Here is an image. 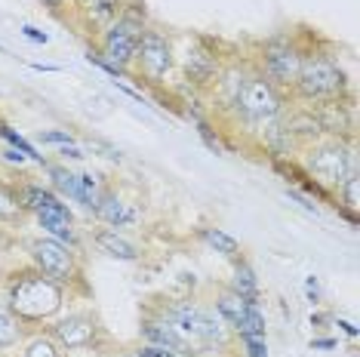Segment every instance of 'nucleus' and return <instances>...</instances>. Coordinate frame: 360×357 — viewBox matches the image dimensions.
Listing matches in <instances>:
<instances>
[{"label":"nucleus","mask_w":360,"mask_h":357,"mask_svg":"<svg viewBox=\"0 0 360 357\" xmlns=\"http://www.w3.org/2000/svg\"><path fill=\"white\" fill-rule=\"evenodd\" d=\"M0 154H4V157L6 160H10V164H25V154H22V151H15V148H4V151H0Z\"/></svg>","instance_id":"32"},{"label":"nucleus","mask_w":360,"mask_h":357,"mask_svg":"<svg viewBox=\"0 0 360 357\" xmlns=\"http://www.w3.org/2000/svg\"><path fill=\"white\" fill-rule=\"evenodd\" d=\"M86 62H89V65H96V68L105 71V74L114 77V80H124V77H127V68H117V65H111L108 59H102L99 53H89V56H86Z\"/></svg>","instance_id":"25"},{"label":"nucleus","mask_w":360,"mask_h":357,"mask_svg":"<svg viewBox=\"0 0 360 357\" xmlns=\"http://www.w3.org/2000/svg\"><path fill=\"white\" fill-rule=\"evenodd\" d=\"M40 4L46 6V10H53V13H59L62 6H65V0H40Z\"/></svg>","instance_id":"35"},{"label":"nucleus","mask_w":360,"mask_h":357,"mask_svg":"<svg viewBox=\"0 0 360 357\" xmlns=\"http://www.w3.org/2000/svg\"><path fill=\"white\" fill-rule=\"evenodd\" d=\"M19 342V327H15V320L10 314L0 311V351H6V348H13Z\"/></svg>","instance_id":"24"},{"label":"nucleus","mask_w":360,"mask_h":357,"mask_svg":"<svg viewBox=\"0 0 360 357\" xmlns=\"http://www.w3.org/2000/svg\"><path fill=\"white\" fill-rule=\"evenodd\" d=\"M10 314L19 323H44L53 320L65 305V287L56 283L53 278L34 271H22L19 278L10 283Z\"/></svg>","instance_id":"2"},{"label":"nucleus","mask_w":360,"mask_h":357,"mask_svg":"<svg viewBox=\"0 0 360 357\" xmlns=\"http://www.w3.org/2000/svg\"><path fill=\"white\" fill-rule=\"evenodd\" d=\"M240 299H247V302H256L259 305V296H262V287H259V278L256 271H252L250 262H243V259H234V278H231V287Z\"/></svg>","instance_id":"16"},{"label":"nucleus","mask_w":360,"mask_h":357,"mask_svg":"<svg viewBox=\"0 0 360 357\" xmlns=\"http://www.w3.org/2000/svg\"><path fill=\"white\" fill-rule=\"evenodd\" d=\"M44 169L50 173V182H53V191L65 200L68 197L71 204H80L84 209L93 213L99 207V197H102V182L99 176L93 173H75L68 167H59V164H44Z\"/></svg>","instance_id":"8"},{"label":"nucleus","mask_w":360,"mask_h":357,"mask_svg":"<svg viewBox=\"0 0 360 357\" xmlns=\"http://www.w3.org/2000/svg\"><path fill=\"white\" fill-rule=\"evenodd\" d=\"M86 13H89V19H93L99 28H108L111 22L120 15V4H117V0H89Z\"/></svg>","instance_id":"21"},{"label":"nucleus","mask_w":360,"mask_h":357,"mask_svg":"<svg viewBox=\"0 0 360 357\" xmlns=\"http://www.w3.org/2000/svg\"><path fill=\"white\" fill-rule=\"evenodd\" d=\"M237 336H256V339H265V314H262L259 305H247V311H243V320L237 323Z\"/></svg>","instance_id":"20"},{"label":"nucleus","mask_w":360,"mask_h":357,"mask_svg":"<svg viewBox=\"0 0 360 357\" xmlns=\"http://www.w3.org/2000/svg\"><path fill=\"white\" fill-rule=\"evenodd\" d=\"M335 345H339L335 339H311V348H314V351H317V348H321V351H333Z\"/></svg>","instance_id":"33"},{"label":"nucleus","mask_w":360,"mask_h":357,"mask_svg":"<svg viewBox=\"0 0 360 357\" xmlns=\"http://www.w3.org/2000/svg\"><path fill=\"white\" fill-rule=\"evenodd\" d=\"M19 197H22L25 213H34V219L40 222V228L46 231V238L75 247V243H77L75 216H71L68 204H65V200L53 188H44V185H25Z\"/></svg>","instance_id":"3"},{"label":"nucleus","mask_w":360,"mask_h":357,"mask_svg":"<svg viewBox=\"0 0 360 357\" xmlns=\"http://www.w3.org/2000/svg\"><path fill=\"white\" fill-rule=\"evenodd\" d=\"M0 139H4L6 145H10V148L22 151V154H25L28 160H34V164H40V167L46 164V160H44V154H37V148H34V145H31V142L25 139V136H19V133H15V129H13L10 124H4V120H0Z\"/></svg>","instance_id":"19"},{"label":"nucleus","mask_w":360,"mask_h":357,"mask_svg":"<svg viewBox=\"0 0 360 357\" xmlns=\"http://www.w3.org/2000/svg\"><path fill=\"white\" fill-rule=\"evenodd\" d=\"M339 327H342V330H345V332H348V336H351V339H357V327H354V323H351V320H342V318H339Z\"/></svg>","instance_id":"34"},{"label":"nucleus","mask_w":360,"mask_h":357,"mask_svg":"<svg viewBox=\"0 0 360 357\" xmlns=\"http://www.w3.org/2000/svg\"><path fill=\"white\" fill-rule=\"evenodd\" d=\"M22 357H65V348L56 342V339L46 332V336H34L25 345V354Z\"/></svg>","instance_id":"23"},{"label":"nucleus","mask_w":360,"mask_h":357,"mask_svg":"<svg viewBox=\"0 0 360 357\" xmlns=\"http://www.w3.org/2000/svg\"><path fill=\"white\" fill-rule=\"evenodd\" d=\"M247 305H250L247 299H240V296L234 293V290H228V287L219 290V296H216V311H219V318H222L231 330H237V323L243 320V311H247ZM252 305H256V302H252Z\"/></svg>","instance_id":"17"},{"label":"nucleus","mask_w":360,"mask_h":357,"mask_svg":"<svg viewBox=\"0 0 360 357\" xmlns=\"http://www.w3.org/2000/svg\"><path fill=\"white\" fill-rule=\"evenodd\" d=\"M158 318H163L176 330V336L188 345V351L194 357H207L210 351L228 348V342H231V327L219 318L216 308L191 302V299L167 302Z\"/></svg>","instance_id":"1"},{"label":"nucleus","mask_w":360,"mask_h":357,"mask_svg":"<svg viewBox=\"0 0 360 357\" xmlns=\"http://www.w3.org/2000/svg\"><path fill=\"white\" fill-rule=\"evenodd\" d=\"M305 293H308L311 302H317V299H321V287H317V278H308V280H305Z\"/></svg>","instance_id":"31"},{"label":"nucleus","mask_w":360,"mask_h":357,"mask_svg":"<svg viewBox=\"0 0 360 357\" xmlns=\"http://www.w3.org/2000/svg\"><path fill=\"white\" fill-rule=\"evenodd\" d=\"M185 74L194 86H207L219 77V59L212 50H203V46H191L185 53Z\"/></svg>","instance_id":"14"},{"label":"nucleus","mask_w":360,"mask_h":357,"mask_svg":"<svg viewBox=\"0 0 360 357\" xmlns=\"http://www.w3.org/2000/svg\"><path fill=\"white\" fill-rule=\"evenodd\" d=\"M240 342H243V354L247 357H268V339L240 336Z\"/></svg>","instance_id":"27"},{"label":"nucleus","mask_w":360,"mask_h":357,"mask_svg":"<svg viewBox=\"0 0 360 357\" xmlns=\"http://www.w3.org/2000/svg\"><path fill=\"white\" fill-rule=\"evenodd\" d=\"M302 59H305V53H302L296 44H290V40H271V44H265V50H262V74L271 80L277 89L292 86L299 77Z\"/></svg>","instance_id":"11"},{"label":"nucleus","mask_w":360,"mask_h":357,"mask_svg":"<svg viewBox=\"0 0 360 357\" xmlns=\"http://www.w3.org/2000/svg\"><path fill=\"white\" fill-rule=\"evenodd\" d=\"M305 169L311 182H317L321 188H339L354 173V157L342 142H321L308 148Z\"/></svg>","instance_id":"6"},{"label":"nucleus","mask_w":360,"mask_h":357,"mask_svg":"<svg viewBox=\"0 0 360 357\" xmlns=\"http://www.w3.org/2000/svg\"><path fill=\"white\" fill-rule=\"evenodd\" d=\"M93 216L99 219V222H105L108 228H129V225H136V207L133 204H127L120 194H114V191H102V197H99V207L93 209Z\"/></svg>","instance_id":"13"},{"label":"nucleus","mask_w":360,"mask_h":357,"mask_svg":"<svg viewBox=\"0 0 360 357\" xmlns=\"http://www.w3.org/2000/svg\"><path fill=\"white\" fill-rule=\"evenodd\" d=\"M292 86H296V93L308 102H333L345 93L348 80L335 59H330V56H323V53H311L302 59L299 77Z\"/></svg>","instance_id":"4"},{"label":"nucleus","mask_w":360,"mask_h":357,"mask_svg":"<svg viewBox=\"0 0 360 357\" xmlns=\"http://www.w3.org/2000/svg\"><path fill=\"white\" fill-rule=\"evenodd\" d=\"M286 197L299 200V204H302V207H305V209H308V213H317V207H314V204H311V197H308V194H302V191H286Z\"/></svg>","instance_id":"30"},{"label":"nucleus","mask_w":360,"mask_h":357,"mask_svg":"<svg viewBox=\"0 0 360 357\" xmlns=\"http://www.w3.org/2000/svg\"><path fill=\"white\" fill-rule=\"evenodd\" d=\"M200 240L207 243L210 249L222 253L225 259H237V256H240V243H237V238H231V234L222 231V228H200Z\"/></svg>","instance_id":"18"},{"label":"nucleus","mask_w":360,"mask_h":357,"mask_svg":"<svg viewBox=\"0 0 360 357\" xmlns=\"http://www.w3.org/2000/svg\"><path fill=\"white\" fill-rule=\"evenodd\" d=\"M231 105L243 120H250V124H265V120H274L281 115L283 96L265 74H243Z\"/></svg>","instance_id":"5"},{"label":"nucleus","mask_w":360,"mask_h":357,"mask_svg":"<svg viewBox=\"0 0 360 357\" xmlns=\"http://www.w3.org/2000/svg\"><path fill=\"white\" fill-rule=\"evenodd\" d=\"M124 357H136V354H124Z\"/></svg>","instance_id":"37"},{"label":"nucleus","mask_w":360,"mask_h":357,"mask_svg":"<svg viewBox=\"0 0 360 357\" xmlns=\"http://www.w3.org/2000/svg\"><path fill=\"white\" fill-rule=\"evenodd\" d=\"M93 243L102 249L105 256L120 259V262H136V259H139V247H136V243H129L124 234H117L114 228L96 231V234H93Z\"/></svg>","instance_id":"15"},{"label":"nucleus","mask_w":360,"mask_h":357,"mask_svg":"<svg viewBox=\"0 0 360 357\" xmlns=\"http://www.w3.org/2000/svg\"><path fill=\"white\" fill-rule=\"evenodd\" d=\"M145 31V13H120L117 19L105 28L102 34V59H108L117 68H129L136 62V50H139V37Z\"/></svg>","instance_id":"7"},{"label":"nucleus","mask_w":360,"mask_h":357,"mask_svg":"<svg viewBox=\"0 0 360 357\" xmlns=\"http://www.w3.org/2000/svg\"><path fill=\"white\" fill-rule=\"evenodd\" d=\"M136 357H182V354H173V351H167V348H158V345H142L136 351Z\"/></svg>","instance_id":"29"},{"label":"nucleus","mask_w":360,"mask_h":357,"mask_svg":"<svg viewBox=\"0 0 360 357\" xmlns=\"http://www.w3.org/2000/svg\"><path fill=\"white\" fill-rule=\"evenodd\" d=\"M19 31H22V34H25V37L31 40V44H40V46H44V44H50V34H46V31H40V28H34V25H22Z\"/></svg>","instance_id":"28"},{"label":"nucleus","mask_w":360,"mask_h":357,"mask_svg":"<svg viewBox=\"0 0 360 357\" xmlns=\"http://www.w3.org/2000/svg\"><path fill=\"white\" fill-rule=\"evenodd\" d=\"M136 62L142 68V74L151 80V84H163L169 77L176 65V56H173V44L163 31H154V28H145L142 37H139V50H136Z\"/></svg>","instance_id":"10"},{"label":"nucleus","mask_w":360,"mask_h":357,"mask_svg":"<svg viewBox=\"0 0 360 357\" xmlns=\"http://www.w3.org/2000/svg\"><path fill=\"white\" fill-rule=\"evenodd\" d=\"M31 259H34V268L46 278H53L56 283H71L77 278V259H75V247L53 238H40L31 243Z\"/></svg>","instance_id":"9"},{"label":"nucleus","mask_w":360,"mask_h":357,"mask_svg":"<svg viewBox=\"0 0 360 357\" xmlns=\"http://www.w3.org/2000/svg\"><path fill=\"white\" fill-rule=\"evenodd\" d=\"M31 68H34V71H62L59 65H40V62H34V65H31Z\"/></svg>","instance_id":"36"},{"label":"nucleus","mask_w":360,"mask_h":357,"mask_svg":"<svg viewBox=\"0 0 360 357\" xmlns=\"http://www.w3.org/2000/svg\"><path fill=\"white\" fill-rule=\"evenodd\" d=\"M22 213H25L22 197L10 188V185L0 182V222H15V219H22Z\"/></svg>","instance_id":"22"},{"label":"nucleus","mask_w":360,"mask_h":357,"mask_svg":"<svg viewBox=\"0 0 360 357\" xmlns=\"http://www.w3.org/2000/svg\"><path fill=\"white\" fill-rule=\"evenodd\" d=\"M40 142H44V145H59V148H65V145H75V136L65 133V129H40Z\"/></svg>","instance_id":"26"},{"label":"nucleus","mask_w":360,"mask_h":357,"mask_svg":"<svg viewBox=\"0 0 360 357\" xmlns=\"http://www.w3.org/2000/svg\"><path fill=\"white\" fill-rule=\"evenodd\" d=\"M50 336L65 351H84V348H93L99 342V320L89 314H68V318H59L53 323Z\"/></svg>","instance_id":"12"}]
</instances>
